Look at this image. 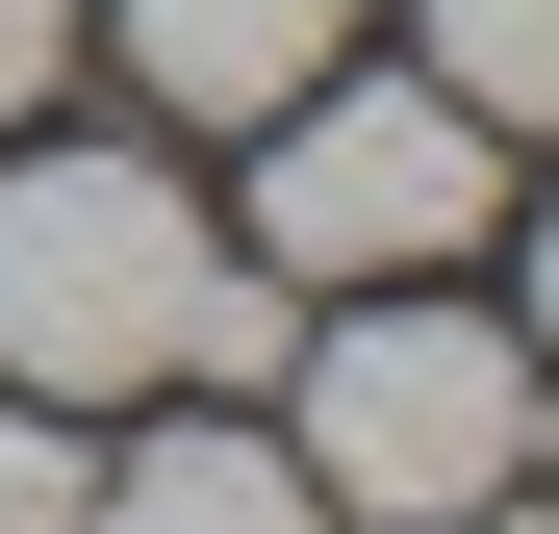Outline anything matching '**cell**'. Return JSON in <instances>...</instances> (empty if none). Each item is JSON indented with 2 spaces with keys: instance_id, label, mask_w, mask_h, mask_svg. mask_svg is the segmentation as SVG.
I'll return each instance as SVG.
<instances>
[{
  "instance_id": "cell-5",
  "label": "cell",
  "mask_w": 559,
  "mask_h": 534,
  "mask_svg": "<svg viewBox=\"0 0 559 534\" xmlns=\"http://www.w3.org/2000/svg\"><path fill=\"white\" fill-rule=\"evenodd\" d=\"M103 534H331V484L280 432H153V459H103Z\"/></svg>"
},
{
  "instance_id": "cell-1",
  "label": "cell",
  "mask_w": 559,
  "mask_h": 534,
  "mask_svg": "<svg viewBox=\"0 0 559 534\" xmlns=\"http://www.w3.org/2000/svg\"><path fill=\"white\" fill-rule=\"evenodd\" d=\"M306 356V281L280 254H204L153 153H26L0 178V382L76 407V382H280Z\"/></svg>"
},
{
  "instance_id": "cell-9",
  "label": "cell",
  "mask_w": 559,
  "mask_h": 534,
  "mask_svg": "<svg viewBox=\"0 0 559 534\" xmlns=\"http://www.w3.org/2000/svg\"><path fill=\"white\" fill-rule=\"evenodd\" d=\"M432 534H534V509H509V484H484V509H432Z\"/></svg>"
},
{
  "instance_id": "cell-8",
  "label": "cell",
  "mask_w": 559,
  "mask_h": 534,
  "mask_svg": "<svg viewBox=\"0 0 559 534\" xmlns=\"http://www.w3.org/2000/svg\"><path fill=\"white\" fill-rule=\"evenodd\" d=\"M51 76H76V0H0V128H26Z\"/></svg>"
},
{
  "instance_id": "cell-10",
  "label": "cell",
  "mask_w": 559,
  "mask_h": 534,
  "mask_svg": "<svg viewBox=\"0 0 559 534\" xmlns=\"http://www.w3.org/2000/svg\"><path fill=\"white\" fill-rule=\"evenodd\" d=\"M534 331H559V229H534Z\"/></svg>"
},
{
  "instance_id": "cell-2",
  "label": "cell",
  "mask_w": 559,
  "mask_h": 534,
  "mask_svg": "<svg viewBox=\"0 0 559 534\" xmlns=\"http://www.w3.org/2000/svg\"><path fill=\"white\" fill-rule=\"evenodd\" d=\"M280 382H306V432H280V459H306L331 509H382V534L534 484V356H509V331H457V306H356V331L280 356Z\"/></svg>"
},
{
  "instance_id": "cell-4",
  "label": "cell",
  "mask_w": 559,
  "mask_h": 534,
  "mask_svg": "<svg viewBox=\"0 0 559 534\" xmlns=\"http://www.w3.org/2000/svg\"><path fill=\"white\" fill-rule=\"evenodd\" d=\"M331 26H356V0H128V76H153L178 128H280L331 76Z\"/></svg>"
},
{
  "instance_id": "cell-7",
  "label": "cell",
  "mask_w": 559,
  "mask_h": 534,
  "mask_svg": "<svg viewBox=\"0 0 559 534\" xmlns=\"http://www.w3.org/2000/svg\"><path fill=\"white\" fill-rule=\"evenodd\" d=\"M0 534H103V459H76L51 407H0Z\"/></svg>"
},
{
  "instance_id": "cell-6",
  "label": "cell",
  "mask_w": 559,
  "mask_h": 534,
  "mask_svg": "<svg viewBox=\"0 0 559 534\" xmlns=\"http://www.w3.org/2000/svg\"><path fill=\"white\" fill-rule=\"evenodd\" d=\"M432 76L484 128H559V0H432Z\"/></svg>"
},
{
  "instance_id": "cell-3",
  "label": "cell",
  "mask_w": 559,
  "mask_h": 534,
  "mask_svg": "<svg viewBox=\"0 0 559 534\" xmlns=\"http://www.w3.org/2000/svg\"><path fill=\"white\" fill-rule=\"evenodd\" d=\"M484 103L457 76H306L280 103V178H254V254L280 281H432L457 229H484Z\"/></svg>"
}]
</instances>
